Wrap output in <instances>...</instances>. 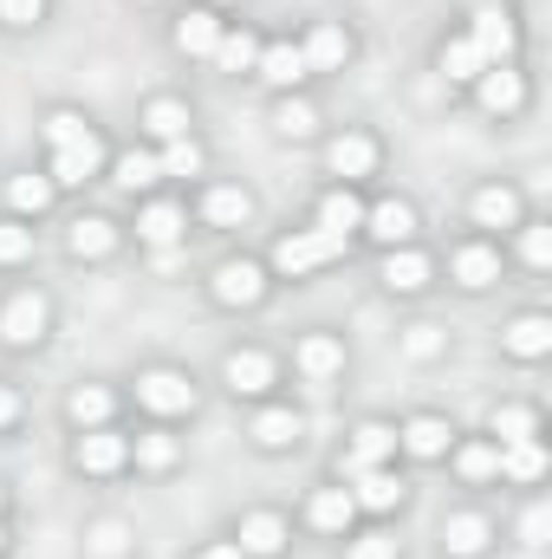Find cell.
Masks as SVG:
<instances>
[{
    "label": "cell",
    "mask_w": 552,
    "mask_h": 559,
    "mask_svg": "<svg viewBox=\"0 0 552 559\" xmlns=\"http://www.w3.org/2000/svg\"><path fill=\"white\" fill-rule=\"evenodd\" d=\"M338 254H345L338 235H325V228H292V235L274 241V274L279 280H305V274H319V267H332Z\"/></svg>",
    "instance_id": "6da1fadb"
},
{
    "label": "cell",
    "mask_w": 552,
    "mask_h": 559,
    "mask_svg": "<svg viewBox=\"0 0 552 559\" xmlns=\"http://www.w3.org/2000/svg\"><path fill=\"white\" fill-rule=\"evenodd\" d=\"M72 468L92 475V481L124 475V468H131V436H118L111 423H105V429H79V442H72Z\"/></svg>",
    "instance_id": "7a4b0ae2"
},
{
    "label": "cell",
    "mask_w": 552,
    "mask_h": 559,
    "mask_svg": "<svg viewBox=\"0 0 552 559\" xmlns=\"http://www.w3.org/2000/svg\"><path fill=\"white\" fill-rule=\"evenodd\" d=\"M46 325H52V306H46V293H33V286L7 293V306H0V338H7L13 352L39 345V338H46Z\"/></svg>",
    "instance_id": "3957f363"
},
{
    "label": "cell",
    "mask_w": 552,
    "mask_h": 559,
    "mask_svg": "<svg viewBox=\"0 0 552 559\" xmlns=\"http://www.w3.org/2000/svg\"><path fill=\"white\" fill-rule=\"evenodd\" d=\"M267 286H274V280H267V267H261V261H248V254H241V261H221V267L208 274L215 306H228V312L261 306V299H267Z\"/></svg>",
    "instance_id": "277c9868"
},
{
    "label": "cell",
    "mask_w": 552,
    "mask_h": 559,
    "mask_svg": "<svg viewBox=\"0 0 552 559\" xmlns=\"http://www.w3.org/2000/svg\"><path fill=\"white\" fill-rule=\"evenodd\" d=\"M137 404L149 411V417H189V411H195V378L156 365V371H143L137 378Z\"/></svg>",
    "instance_id": "5b68a950"
},
{
    "label": "cell",
    "mask_w": 552,
    "mask_h": 559,
    "mask_svg": "<svg viewBox=\"0 0 552 559\" xmlns=\"http://www.w3.org/2000/svg\"><path fill=\"white\" fill-rule=\"evenodd\" d=\"M397 462V423H358L351 429V442H345V455H338V475L351 481L358 468H391Z\"/></svg>",
    "instance_id": "8992f818"
},
{
    "label": "cell",
    "mask_w": 552,
    "mask_h": 559,
    "mask_svg": "<svg viewBox=\"0 0 552 559\" xmlns=\"http://www.w3.org/2000/svg\"><path fill=\"white\" fill-rule=\"evenodd\" d=\"M468 39H475V52H481L488 66H514V46H520V20H514V7H481L475 26H468Z\"/></svg>",
    "instance_id": "52a82bcc"
},
{
    "label": "cell",
    "mask_w": 552,
    "mask_h": 559,
    "mask_svg": "<svg viewBox=\"0 0 552 559\" xmlns=\"http://www.w3.org/2000/svg\"><path fill=\"white\" fill-rule=\"evenodd\" d=\"M377 163H384V150H377L371 131H338V138L325 143V169L338 182H364V176H377Z\"/></svg>",
    "instance_id": "ba28073f"
},
{
    "label": "cell",
    "mask_w": 552,
    "mask_h": 559,
    "mask_svg": "<svg viewBox=\"0 0 552 559\" xmlns=\"http://www.w3.org/2000/svg\"><path fill=\"white\" fill-rule=\"evenodd\" d=\"M286 540H292V527H286L279 508H248L241 527H235V547H241L248 559H279L286 554Z\"/></svg>",
    "instance_id": "9c48e42d"
},
{
    "label": "cell",
    "mask_w": 552,
    "mask_h": 559,
    "mask_svg": "<svg viewBox=\"0 0 552 559\" xmlns=\"http://www.w3.org/2000/svg\"><path fill=\"white\" fill-rule=\"evenodd\" d=\"M279 378V365L261 352V345H241V352H228L221 358V384L235 391V397H267Z\"/></svg>",
    "instance_id": "30bf717a"
},
{
    "label": "cell",
    "mask_w": 552,
    "mask_h": 559,
    "mask_svg": "<svg viewBox=\"0 0 552 559\" xmlns=\"http://www.w3.org/2000/svg\"><path fill=\"white\" fill-rule=\"evenodd\" d=\"M351 52H358V46H351V33H345L338 20H319V26L305 33V46H299L305 79H312V72H345V66H351Z\"/></svg>",
    "instance_id": "8fae6325"
},
{
    "label": "cell",
    "mask_w": 552,
    "mask_h": 559,
    "mask_svg": "<svg viewBox=\"0 0 552 559\" xmlns=\"http://www.w3.org/2000/svg\"><path fill=\"white\" fill-rule=\"evenodd\" d=\"M292 365H299L305 384H332V378L345 371V338H338V332H305V338L292 345Z\"/></svg>",
    "instance_id": "7c38bea8"
},
{
    "label": "cell",
    "mask_w": 552,
    "mask_h": 559,
    "mask_svg": "<svg viewBox=\"0 0 552 559\" xmlns=\"http://www.w3.org/2000/svg\"><path fill=\"white\" fill-rule=\"evenodd\" d=\"M364 235H371L377 248H410L416 241V202H404V195L371 202V209H364Z\"/></svg>",
    "instance_id": "4fadbf2b"
},
{
    "label": "cell",
    "mask_w": 552,
    "mask_h": 559,
    "mask_svg": "<svg viewBox=\"0 0 552 559\" xmlns=\"http://www.w3.org/2000/svg\"><path fill=\"white\" fill-rule=\"evenodd\" d=\"M475 98H481L488 118H514V111H527V79H520L514 66H488V72L475 79Z\"/></svg>",
    "instance_id": "5bb4252c"
},
{
    "label": "cell",
    "mask_w": 552,
    "mask_h": 559,
    "mask_svg": "<svg viewBox=\"0 0 552 559\" xmlns=\"http://www.w3.org/2000/svg\"><path fill=\"white\" fill-rule=\"evenodd\" d=\"M105 169V138H85V143H72V150H52V189H85L92 176Z\"/></svg>",
    "instance_id": "9a60e30c"
},
{
    "label": "cell",
    "mask_w": 552,
    "mask_h": 559,
    "mask_svg": "<svg viewBox=\"0 0 552 559\" xmlns=\"http://www.w3.org/2000/svg\"><path fill=\"white\" fill-rule=\"evenodd\" d=\"M448 274H455V286H468V293H488V286L501 280V248H488V241H461V248L448 254Z\"/></svg>",
    "instance_id": "2e32d148"
},
{
    "label": "cell",
    "mask_w": 552,
    "mask_h": 559,
    "mask_svg": "<svg viewBox=\"0 0 552 559\" xmlns=\"http://www.w3.org/2000/svg\"><path fill=\"white\" fill-rule=\"evenodd\" d=\"M501 352L520 358V365H540V358L552 352V319L547 312H520V319L501 332Z\"/></svg>",
    "instance_id": "e0dca14e"
},
{
    "label": "cell",
    "mask_w": 552,
    "mask_h": 559,
    "mask_svg": "<svg viewBox=\"0 0 552 559\" xmlns=\"http://www.w3.org/2000/svg\"><path fill=\"white\" fill-rule=\"evenodd\" d=\"M118 222L111 215H79L72 222V235H65V248H72V261H111L118 254Z\"/></svg>",
    "instance_id": "ac0fdd59"
},
{
    "label": "cell",
    "mask_w": 552,
    "mask_h": 559,
    "mask_svg": "<svg viewBox=\"0 0 552 559\" xmlns=\"http://www.w3.org/2000/svg\"><path fill=\"white\" fill-rule=\"evenodd\" d=\"M397 449L416 455V462H442V455L455 449V429H448L442 417H410L404 429H397Z\"/></svg>",
    "instance_id": "d6986e66"
},
{
    "label": "cell",
    "mask_w": 552,
    "mask_h": 559,
    "mask_svg": "<svg viewBox=\"0 0 552 559\" xmlns=\"http://www.w3.org/2000/svg\"><path fill=\"white\" fill-rule=\"evenodd\" d=\"M221 13L215 7H195V13H182L176 20V52H189V59H215V46H221Z\"/></svg>",
    "instance_id": "ffe728a7"
},
{
    "label": "cell",
    "mask_w": 552,
    "mask_h": 559,
    "mask_svg": "<svg viewBox=\"0 0 552 559\" xmlns=\"http://www.w3.org/2000/svg\"><path fill=\"white\" fill-rule=\"evenodd\" d=\"M351 521H358L351 488H312V501H305V527H319V534H351Z\"/></svg>",
    "instance_id": "44dd1931"
},
{
    "label": "cell",
    "mask_w": 552,
    "mask_h": 559,
    "mask_svg": "<svg viewBox=\"0 0 552 559\" xmlns=\"http://www.w3.org/2000/svg\"><path fill=\"white\" fill-rule=\"evenodd\" d=\"M429 274H435V261H429V254H422V248H384V286H391V293H422V286H429Z\"/></svg>",
    "instance_id": "7402d4cb"
},
{
    "label": "cell",
    "mask_w": 552,
    "mask_h": 559,
    "mask_svg": "<svg viewBox=\"0 0 552 559\" xmlns=\"http://www.w3.org/2000/svg\"><path fill=\"white\" fill-rule=\"evenodd\" d=\"M488 540H494L488 514H448V521H442V554L448 559H481Z\"/></svg>",
    "instance_id": "603a6c76"
},
{
    "label": "cell",
    "mask_w": 552,
    "mask_h": 559,
    "mask_svg": "<svg viewBox=\"0 0 552 559\" xmlns=\"http://www.w3.org/2000/svg\"><path fill=\"white\" fill-rule=\"evenodd\" d=\"M202 222H208V228H248V222H254V195L235 189V182H215V189L202 195Z\"/></svg>",
    "instance_id": "cb8c5ba5"
},
{
    "label": "cell",
    "mask_w": 552,
    "mask_h": 559,
    "mask_svg": "<svg viewBox=\"0 0 552 559\" xmlns=\"http://www.w3.org/2000/svg\"><path fill=\"white\" fill-rule=\"evenodd\" d=\"M351 481H358V488H351L358 514H391V508H404V481H397L391 468H358Z\"/></svg>",
    "instance_id": "d4e9b609"
},
{
    "label": "cell",
    "mask_w": 552,
    "mask_h": 559,
    "mask_svg": "<svg viewBox=\"0 0 552 559\" xmlns=\"http://www.w3.org/2000/svg\"><path fill=\"white\" fill-rule=\"evenodd\" d=\"M312 228H325V235H338V241H351L358 228H364V202L351 195V182H338L325 202H319V222Z\"/></svg>",
    "instance_id": "484cf974"
},
{
    "label": "cell",
    "mask_w": 552,
    "mask_h": 559,
    "mask_svg": "<svg viewBox=\"0 0 552 559\" xmlns=\"http://www.w3.org/2000/svg\"><path fill=\"white\" fill-rule=\"evenodd\" d=\"M254 72H261L274 92H292V85H305V59H299V46H292V39H274V46H261Z\"/></svg>",
    "instance_id": "4316f807"
},
{
    "label": "cell",
    "mask_w": 552,
    "mask_h": 559,
    "mask_svg": "<svg viewBox=\"0 0 552 559\" xmlns=\"http://www.w3.org/2000/svg\"><path fill=\"white\" fill-rule=\"evenodd\" d=\"M189 235V215L176 209V202H149V209H137V241H149V248H176Z\"/></svg>",
    "instance_id": "83f0119b"
},
{
    "label": "cell",
    "mask_w": 552,
    "mask_h": 559,
    "mask_svg": "<svg viewBox=\"0 0 552 559\" xmlns=\"http://www.w3.org/2000/svg\"><path fill=\"white\" fill-rule=\"evenodd\" d=\"M475 222L481 228H520V189H507V182H488V189H475Z\"/></svg>",
    "instance_id": "f1b7e54d"
},
{
    "label": "cell",
    "mask_w": 552,
    "mask_h": 559,
    "mask_svg": "<svg viewBox=\"0 0 552 559\" xmlns=\"http://www.w3.org/2000/svg\"><path fill=\"white\" fill-rule=\"evenodd\" d=\"M189 124H195V111H189L182 98H149V105H143V131H149V138H156V143L195 138Z\"/></svg>",
    "instance_id": "f546056e"
},
{
    "label": "cell",
    "mask_w": 552,
    "mask_h": 559,
    "mask_svg": "<svg viewBox=\"0 0 552 559\" xmlns=\"http://www.w3.org/2000/svg\"><path fill=\"white\" fill-rule=\"evenodd\" d=\"M111 411H118V391H111V384H79V391L65 397V417L79 423V429H105Z\"/></svg>",
    "instance_id": "4dcf8cb0"
},
{
    "label": "cell",
    "mask_w": 552,
    "mask_h": 559,
    "mask_svg": "<svg viewBox=\"0 0 552 559\" xmlns=\"http://www.w3.org/2000/svg\"><path fill=\"white\" fill-rule=\"evenodd\" d=\"M261 449H299V436H305V417L299 411H286V404H274V411H261L254 417V429H248Z\"/></svg>",
    "instance_id": "1f68e13d"
},
{
    "label": "cell",
    "mask_w": 552,
    "mask_h": 559,
    "mask_svg": "<svg viewBox=\"0 0 552 559\" xmlns=\"http://www.w3.org/2000/svg\"><path fill=\"white\" fill-rule=\"evenodd\" d=\"M111 182H118L124 195H143V189H156V182H163V163H156V150H124V156L111 163Z\"/></svg>",
    "instance_id": "d6a6232c"
},
{
    "label": "cell",
    "mask_w": 552,
    "mask_h": 559,
    "mask_svg": "<svg viewBox=\"0 0 552 559\" xmlns=\"http://www.w3.org/2000/svg\"><path fill=\"white\" fill-rule=\"evenodd\" d=\"M435 66H442V72H448L455 85H475V79L488 72V59L475 52V39H468V33H455V39H442V52H435Z\"/></svg>",
    "instance_id": "836d02e7"
},
{
    "label": "cell",
    "mask_w": 552,
    "mask_h": 559,
    "mask_svg": "<svg viewBox=\"0 0 552 559\" xmlns=\"http://www.w3.org/2000/svg\"><path fill=\"white\" fill-rule=\"evenodd\" d=\"M448 455H455V475L475 481V488L501 475V442H461V449H448Z\"/></svg>",
    "instance_id": "e575fe53"
},
{
    "label": "cell",
    "mask_w": 552,
    "mask_h": 559,
    "mask_svg": "<svg viewBox=\"0 0 552 559\" xmlns=\"http://www.w3.org/2000/svg\"><path fill=\"white\" fill-rule=\"evenodd\" d=\"M501 475L520 481V488H533V481L547 475V449H540V442H507V449H501Z\"/></svg>",
    "instance_id": "d590c367"
},
{
    "label": "cell",
    "mask_w": 552,
    "mask_h": 559,
    "mask_svg": "<svg viewBox=\"0 0 552 559\" xmlns=\"http://www.w3.org/2000/svg\"><path fill=\"white\" fill-rule=\"evenodd\" d=\"M488 429H494L501 449H507V442H540V411H527V404H501Z\"/></svg>",
    "instance_id": "8d00e7d4"
},
{
    "label": "cell",
    "mask_w": 552,
    "mask_h": 559,
    "mask_svg": "<svg viewBox=\"0 0 552 559\" xmlns=\"http://www.w3.org/2000/svg\"><path fill=\"white\" fill-rule=\"evenodd\" d=\"M131 462L149 468V475H169V468H176V436H169V429H143L137 442H131Z\"/></svg>",
    "instance_id": "74e56055"
},
{
    "label": "cell",
    "mask_w": 552,
    "mask_h": 559,
    "mask_svg": "<svg viewBox=\"0 0 552 559\" xmlns=\"http://www.w3.org/2000/svg\"><path fill=\"white\" fill-rule=\"evenodd\" d=\"M7 202H13V215H46L52 209V176H13Z\"/></svg>",
    "instance_id": "f35d334b"
},
{
    "label": "cell",
    "mask_w": 552,
    "mask_h": 559,
    "mask_svg": "<svg viewBox=\"0 0 552 559\" xmlns=\"http://www.w3.org/2000/svg\"><path fill=\"white\" fill-rule=\"evenodd\" d=\"M85 138H98L85 111H72V105H59V111H46V143H52V150H72V143H85Z\"/></svg>",
    "instance_id": "ab89813d"
},
{
    "label": "cell",
    "mask_w": 552,
    "mask_h": 559,
    "mask_svg": "<svg viewBox=\"0 0 552 559\" xmlns=\"http://www.w3.org/2000/svg\"><path fill=\"white\" fill-rule=\"evenodd\" d=\"M254 59H261V39L241 26V33H221V46H215V66L221 72H254Z\"/></svg>",
    "instance_id": "60d3db41"
},
{
    "label": "cell",
    "mask_w": 552,
    "mask_h": 559,
    "mask_svg": "<svg viewBox=\"0 0 552 559\" xmlns=\"http://www.w3.org/2000/svg\"><path fill=\"white\" fill-rule=\"evenodd\" d=\"M274 131H279V138H312V131H319V111H312L305 98H292V92H286V98H279V111H274Z\"/></svg>",
    "instance_id": "b9f144b4"
},
{
    "label": "cell",
    "mask_w": 552,
    "mask_h": 559,
    "mask_svg": "<svg viewBox=\"0 0 552 559\" xmlns=\"http://www.w3.org/2000/svg\"><path fill=\"white\" fill-rule=\"evenodd\" d=\"M156 163H163V176H202V143L195 138H176L156 150Z\"/></svg>",
    "instance_id": "7bdbcfd3"
},
{
    "label": "cell",
    "mask_w": 552,
    "mask_h": 559,
    "mask_svg": "<svg viewBox=\"0 0 552 559\" xmlns=\"http://www.w3.org/2000/svg\"><path fill=\"white\" fill-rule=\"evenodd\" d=\"M404 352H410L416 365H429V358L448 352V332H442V325H410V332H404Z\"/></svg>",
    "instance_id": "ee69618b"
},
{
    "label": "cell",
    "mask_w": 552,
    "mask_h": 559,
    "mask_svg": "<svg viewBox=\"0 0 552 559\" xmlns=\"http://www.w3.org/2000/svg\"><path fill=\"white\" fill-rule=\"evenodd\" d=\"M85 540H92V559H124V547H131V527H124V521H98Z\"/></svg>",
    "instance_id": "f6af8a7d"
},
{
    "label": "cell",
    "mask_w": 552,
    "mask_h": 559,
    "mask_svg": "<svg viewBox=\"0 0 552 559\" xmlns=\"http://www.w3.org/2000/svg\"><path fill=\"white\" fill-rule=\"evenodd\" d=\"M520 261H527V267H547L552 261V228L547 222H520Z\"/></svg>",
    "instance_id": "bcb514c9"
},
{
    "label": "cell",
    "mask_w": 552,
    "mask_h": 559,
    "mask_svg": "<svg viewBox=\"0 0 552 559\" xmlns=\"http://www.w3.org/2000/svg\"><path fill=\"white\" fill-rule=\"evenodd\" d=\"M33 254V228L26 222H0V267H20Z\"/></svg>",
    "instance_id": "7dc6e473"
},
{
    "label": "cell",
    "mask_w": 552,
    "mask_h": 559,
    "mask_svg": "<svg viewBox=\"0 0 552 559\" xmlns=\"http://www.w3.org/2000/svg\"><path fill=\"white\" fill-rule=\"evenodd\" d=\"M547 534H552V508H547V501H533V508L520 514V547H533V554H540V547H547Z\"/></svg>",
    "instance_id": "c3c4849f"
},
{
    "label": "cell",
    "mask_w": 552,
    "mask_h": 559,
    "mask_svg": "<svg viewBox=\"0 0 552 559\" xmlns=\"http://www.w3.org/2000/svg\"><path fill=\"white\" fill-rule=\"evenodd\" d=\"M46 20V0H0V26H39Z\"/></svg>",
    "instance_id": "681fc988"
},
{
    "label": "cell",
    "mask_w": 552,
    "mask_h": 559,
    "mask_svg": "<svg viewBox=\"0 0 552 559\" xmlns=\"http://www.w3.org/2000/svg\"><path fill=\"white\" fill-rule=\"evenodd\" d=\"M345 559H397V540H391V534H358Z\"/></svg>",
    "instance_id": "f907efd6"
},
{
    "label": "cell",
    "mask_w": 552,
    "mask_h": 559,
    "mask_svg": "<svg viewBox=\"0 0 552 559\" xmlns=\"http://www.w3.org/2000/svg\"><path fill=\"white\" fill-rule=\"evenodd\" d=\"M20 411H26V404H20V391H13V384H0V429H13Z\"/></svg>",
    "instance_id": "816d5d0a"
},
{
    "label": "cell",
    "mask_w": 552,
    "mask_h": 559,
    "mask_svg": "<svg viewBox=\"0 0 552 559\" xmlns=\"http://www.w3.org/2000/svg\"><path fill=\"white\" fill-rule=\"evenodd\" d=\"M189 559H248L235 540H215V547H202V554H189Z\"/></svg>",
    "instance_id": "f5cc1de1"
},
{
    "label": "cell",
    "mask_w": 552,
    "mask_h": 559,
    "mask_svg": "<svg viewBox=\"0 0 552 559\" xmlns=\"http://www.w3.org/2000/svg\"><path fill=\"white\" fill-rule=\"evenodd\" d=\"M0 554H7V527H0Z\"/></svg>",
    "instance_id": "db71d44e"
},
{
    "label": "cell",
    "mask_w": 552,
    "mask_h": 559,
    "mask_svg": "<svg viewBox=\"0 0 552 559\" xmlns=\"http://www.w3.org/2000/svg\"><path fill=\"white\" fill-rule=\"evenodd\" d=\"M0 514H7V488H0Z\"/></svg>",
    "instance_id": "11a10c76"
}]
</instances>
